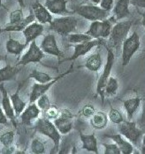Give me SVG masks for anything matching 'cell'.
Returning <instances> with one entry per match:
<instances>
[{"mask_svg":"<svg viewBox=\"0 0 145 154\" xmlns=\"http://www.w3.org/2000/svg\"><path fill=\"white\" fill-rule=\"evenodd\" d=\"M102 42H103V41L101 39H95V40H90V41L84 42H82V43H78V44H76L74 46V52H73L72 57L66 60L72 61V60L77 59L79 57H82V56L86 55L93 48L100 45Z\"/></svg>","mask_w":145,"mask_h":154,"instance_id":"12","label":"cell"},{"mask_svg":"<svg viewBox=\"0 0 145 154\" xmlns=\"http://www.w3.org/2000/svg\"><path fill=\"white\" fill-rule=\"evenodd\" d=\"M108 123V116L105 112L98 111L91 117V125L97 130H103Z\"/></svg>","mask_w":145,"mask_h":154,"instance_id":"26","label":"cell"},{"mask_svg":"<svg viewBox=\"0 0 145 154\" xmlns=\"http://www.w3.org/2000/svg\"><path fill=\"white\" fill-rule=\"evenodd\" d=\"M82 116H84L85 118H91L95 113H96V108L91 104H87L82 109Z\"/></svg>","mask_w":145,"mask_h":154,"instance_id":"39","label":"cell"},{"mask_svg":"<svg viewBox=\"0 0 145 154\" xmlns=\"http://www.w3.org/2000/svg\"><path fill=\"white\" fill-rule=\"evenodd\" d=\"M74 12L90 21L105 20L108 18L110 13V12L101 7H98L97 5H81L75 9Z\"/></svg>","mask_w":145,"mask_h":154,"instance_id":"6","label":"cell"},{"mask_svg":"<svg viewBox=\"0 0 145 154\" xmlns=\"http://www.w3.org/2000/svg\"><path fill=\"white\" fill-rule=\"evenodd\" d=\"M14 150H15V148H14V146H12V145H9V146H4V148L1 151V153H13L14 152Z\"/></svg>","mask_w":145,"mask_h":154,"instance_id":"43","label":"cell"},{"mask_svg":"<svg viewBox=\"0 0 145 154\" xmlns=\"http://www.w3.org/2000/svg\"><path fill=\"white\" fill-rule=\"evenodd\" d=\"M60 115V110L55 106H50L47 110L44 111L45 117L50 120H53V121L58 118Z\"/></svg>","mask_w":145,"mask_h":154,"instance_id":"37","label":"cell"},{"mask_svg":"<svg viewBox=\"0 0 145 154\" xmlns=\"http://www.w3.org/2000/svg\"><path fill=\"white\" fill-rule=\"evenodd\" d=\"M35 20H36V16H35L34 12L31 11L29 15L24 18L21 21L18 22L17 24H14V25L9 24L3 30L5 32H21V31H23L28 25L33 23L35 21Z\"/></svg>","mask_w":145,"mask_h":154,"instance_id":"21","label":"cell"},{"mask_svg":"<svg viewBox=\"0 0 145 154\" xmlns=\"http://www.w3.org/2000/svg\"><path fill=\"white\" fill-rule=\"evenodd\" d=\"M140 37L136 32H134L122 43V65L127 66L133 56L140 48Z\"/></svg>","mask_w":145,"mask_h":154,"instance_id":"7","label":"cell"},{"mask_svg":"<svg viewBox=\"0 0 145 154\" xmlns=\"http://www.w3.org/2000/svg\"><path fill=\"white\" fill-rule=\"evenodd\" d=\"M28 79H35L36 81H37L38 83L40 84L48 83V82L54 79V78L50 76L48 73L42 72V71H37V70H34V71H32L29 74Z\"/></svg>","mask_w":145,"mask_h":154,"instance_id":"29","label":"cell"},{"mask_svg":"<svg viewBox=\"0 0 145 154\" xmlns=\"http://www.w3.org/2000/svg\"><path fill=\"white\" fill-rule=\"evenodd\" d=\"M32 10H33V12L36 16V19L38 20V22H40L41 24L51 23V21L53 20L52 16L50 14V12L44 5H43L39 2H35L32 5Z\"/></svg>","mask_w":145,"mask_h":154,"instance_id":"14","label":"cell"},{"mask_svg":"<svg viewBox=\"0 0 145 154\" xmlns=\"http://www.w3.org/2000/svg\"><path fill=\"white\" fill-rule=\"evenodd\" d=\"M31 152L35 154H42L45 152V145L38 138L34 139L31 143Z\"/></svg>","mask_w":145,"mask_h":154,"instance_id":"33","label":"cell"},{"mask_svg":"<svg viewBox=\"0 0 145 154\" xmlns=\"http://www.w3.org/2000/svg\"><path fill=\"white\" fill-rule=\"evenodd\" d=\"M27 44L26 43H21L19 41L14 40L12 38H10L6 43H5V48L6 51L9 54H12L15 56H19L21 54V52L24 50L25 48H27Z\"/></svg>","mask_w":145,"mask_h":154,"instance_id":"25","label":"cell"},{"mask_svg":"<svg viewBox=\"0 0 145 154\" xmlns=\"http://www.w3.org/2000/svg\"><path fill=\"white\" fill-rule=\"evenodd\" d=\"M136 124L138 126V128L141 131L143 132V134L145 133V100L143 102V110H142V114L140 116L139 119L136 122Z\"/></svg>","mask_w":145,"mask_h":154,"instance_id":"40","label":"cell"},{"mask_svg":"<svg viewBox=\"0 0 145 154\" xmlns=\"http://www.w3.org/2000/svg\"><path fill=\"white\" fill-rule=\"evenodd\" d=\"M44 52L37 46L36 40L31 42L27 53L19 61L18 65H27L30 63H40L44 57Z\"/></svg>","mask_w":145,"mask_h":154,"instance_id":"10","label":"cell"},{"mask_svg":"<svg viewBox=\"0 0 145 154\" xmlns=\"http://www.w3.org/2000/svg\"><path fill=\"white\" fill-rule=\"evenodd\" d=\"M107 48V60H106V64L105 66L104 71L102 73V75L100 76V78L97 80V94L100 95L102 102L104 103L105 100V87L106 85V83L108 81L111 72L112 70L114 62H115V56L113 51L111 50V48L106 47Z\"/></svg>","mask_w":145,"mask_h":154,"instance_id":"8","label":"cell"},{"mask_svg":"<svg viewBox=\"0 0 145 154\" xmlns=\"http://www.w3.org/2000/svg\"><path fill=\"white\" fill-rule=\"evenodd\" d=\"M14 141V132L13 131H6L0 136V142L4 146L12 145Z\"/></svg>","mask_w":145,"mask_h":154,"instance_id":"34","label":"cell"},{"mask_svg":"<svg viewBox=\"0 0 145 154\" xmlns=\"http://www.w3.org/2000/svg\"><path fill=\"white\" fill-rule=\"evenodd\" d=\"M20 71L21 68H19L18 66H11L9 64L0 69V84L14 79L15 76L20 72Z\"/></svg>","mask_w":145,"mask_h":154,"instance_id":"24","label":"cell"},{"mask_svg":"<svg viewBox=\"0 0 145 154\" xmlns=\"http://www.w3.org/2000/svg\"><path fill=\"white\" fill-rule=\"evenodd\" d=\"M3 31H4V30H3V29H2V28H1V26H0V34H1V33H2V32H3Z\"/></svg>","mask_w":145,"mask_h":154,"instance_id":"50","label":"cell"},{"mask_svg":"<svg viewBox=\"0 0 145 154\" xmlns=\"http://www.w3.org/2000/svg\"><path fill=\"white\" fill-rule=\"evenodd\" d=\"M7 116H5L3 108H0V124H7Z\"/></svg>","mask_w":145,"mask_h":154,"instance_id":"44","label":"cell"},{"mask_svg":"<svg viewBox=\"0 0 145 154\" xmlns=\"http://www.w3.org/2000/svg\"><path fill=\"white\" fill-rule=\"evenodd\" d=\"M91 2L92 3H94V4H99L100 2H101V0H91Z\"/></svg>","mask_w":145,"mask_h":154,"instance_id":"49","label":"cell"},{"mask_svg":"<svg viewBox=\"0 0 145 154\" xmlns=\"http://www.w3.org/2000/svg\"><path fill=\"white\" fill-rule=\"evenodd\" d=\"M105 137H108L110 139L113 140L115 143L119 146L122 154H131L134 152V145L132 143L127 141L121 134L116 135H105Z\"/></svg>","mask_w":145,"mask_h":154,"instance_id":"19","label":"cell"},{"mask_svg":"<svg viewBox=\"0 0 145 154\" xmlns=\"http://www.w3.org/2000/svg\"><path fill=\"white\" fill-rule=\"evenodd\" d=\"M130 4L134 6L145 9V0H130Z\"/></svg>","mask_w":145,"mask_h":154,"instance_id":"42","label":"cell"},{"mask_svg":"<svg viewBox=\"0 0 145 154\" xmlns=\"http://www.w3.org/2000/svg\"><path fill=\"white\" fill-rule=\"evenodd\" d=\"M67 40L70 43H82L92 40V37L87 34H74L72 33L67 35Z\"/></svg>","mask_w":145,"mask_h":154,"instance_id":"31","label":"cell"},{"mask_svg":"<svg viewBox=\"0 0 145 154\" xmlns=\"http://www.w3.org/2000/svg\"><path fill=\"white\" fill-rule=\"evenodd\" d=\"M20 89H21V86H19V88L17 89V91L10 96V99H11V101H12V107L14 109V112H15V115L17 116H19L20 115H21V113L24 111L25 107L27 105V103L23 101L21 97H20Z\"/></svg>","mask_w":145,"mask_h":154,"instance_id":"27","label":"cell"},{"mask_svg":"<svg viewBox=\"0 0 145 154\" xmlns=\"http://www.w3.org/2000/svg\"><path fill=\"white\" fill-rule=\"evenodd\" d=\"M2 59H3V57H2V56H0V61H1Z\"/></svg>","mask_w":145,"mask_h":154,"instance_id":"52","label":"cell"},{"mask_svg":"<svg viewBox=\"0 0 145 154\" xmlns=\"http://www.w3.org/2000/svg\"><path fill=\"white\" fill-rule=\"evenodd\" d=\"M144 51H145V50H144Z\"/></svg>","mask_w":145,"mask_h":154,"instance_id":"53","label":"cell"},{"mask_svg":"<svg viewBox=\"0 0 145 154\" xmlns=\"http://www.w3.org/2000/svg\"><path fill=\"white\" fill-rule=\"evenodd\" d=\"M25 36L26 42L25 43L28 45L31 42L35 41L38 36L42 35L44 32V26L41 23L33 22L28 25L24 30L22 31Z\"/></svg>","mask_w":145,"mask_h":154,"instance_id":"15","label":"cell"},{"mask_svg":"<svg viewBox=\"0 0 145 154\" xmlns=\"http://www.w3.org/2000/svg\"><path fill=\"white\" fill-rule=\"evenodd\" d=\"M35 129L39 133L48 137L50 139L52 140V142L54 143V147L51 152H54V153L59 152L60 143L61 140V133L55 126L54 122H51L50 120L46 117H43V118L38 119V121L36 122Z\"/></svg>","mask_w":145,"mask_h":154,"instance_id":"1","label":"cell"},{"mask_svg":"<svg viewBox=\"0 0 145 154\" xmlns=\"http://www.w3.org/2000/svg\"><path fill=\"white\" fill-rule=\"evenodd\" d=\"M9 19H10V25H14V24H17L18 22L21 21L24 19L22 9L21 8V9L15 10L11 12Z\"/></svg>","mask_w":145,"mask_h":154,"instance_id":"35","label":"cell"},{"mask_svg":"<svg viewBox=\"0 0 145 154\" xmlns=\"http://www.w3.org/2000/svg\"><path fill=\"white\" fill-rule=\"evenodd\" d=\"M108 117L110 119V121L114 124H120L121 122H122L124 121L122 114L118 109L113 108V107H111Z\"/></svg>","mask_w":145,"mask_h":154,"instance_id":"32","label":"cell"},{"mask_svg":"<svg viewBox=\"0 0 145 154\" xmlns=\"http://www.w3.org/2000/svg\"><path fill=\"white\" fill-rule=\"evenodd\" d=\"M142 24H143V27H144V30H145V15L143 16V20H142Z\"/></svg>","mask_w":145,"mask_h":154,"instance_id":"48","label":"cell"},{"mask_svg":"<svg viewBox=\"0 0 145 154\" xmlns=\"http://www.w3.org/2000/svg\"><path fill=\"white\" fill-rule=\"evenodd\" d=\"M41 114V109L37 105L34 103H30V105L24 109V111L21 115V119L22 123L25 125H31L32 121L39 117Z\"/></svg>","mask_w":145,"mask_h":154,"instance_id":"18","label":"cell"},{"mask_svg":"<svg viewBox=\"0 0 145 154\" xmlns=\"http://www.w3.org/2000/svg\"><path fill=\"white\" fill-rule=\"evenodd\" d=\"M81 141L82 143V149L87 150L88 152H92L94 153H98L97 148V139L94 134L91 135H80Z\"/></svg>","mask_w":145,"mask_h":154,"instance_id":"22","label":"cell"},{"mask_svg":"<svg viewBox=\"0 0 145 154\" xmlns=\"http://www.w3.org/2000/svg\"><path fill=\"white\" fill-rule=\"evenodd\" d=\"M0 91L2 94V108L5 114V116H7V118H9L12 122H14L15 119V112L12 107V104L11 103V99L8 96L7 91L5 88L4 85L1 83L0 84Z\"/></svg>","mask_w":145,"mask_h":154,"instance_id":"16","label":"cell"},{"mask_svg":"<svg viewBox=\"0 0 145 154\" xmlns=\"http://www.w3.org/2000/svg\"><path fill=\"white\" fill-rule=\"evenodd\" d=\"M2 5H2V0H0V7H1Z\"/></svg>","mask_w":145,"mask_h":154,"instance_id":"51","label":"cell"},{"mask_svg":"<svg viewBox=\"0 0 145 154\" xmlns=\"http://www.w3.org/2000/svg\"><path fill=\"white\" fill-rule=\"evenodd\" d=\"M133 22L131 20L122 21L116 23L111 28V35L109 36V42L111 47L118 48L121 46L123 42L127 39Z\"/></svg>","mask_w":145,"mask_h":154,"instance_id":"3","label":"cell"},{"mask_svg":"<svg viewBox=\"0 0 145 154\" xmlns=\"http://www.w3.org/2000/svg\"><path fill=\"white\" fill-rule=\"evenodd\" d=\"M141 153L145 154V146L142 145V148H141Z\"/></svg>","mask_w":145,"mask_h":154,"instance_id":"46","label":"cell"},{"mask_svg":"<svg viewBox=\"0 0 145 154\" xmlns=\"http://www.w3.org/2000/svg\"><path fill=\"white\" fill-rule=\"evenodd\" d=\"M67 0H46L44 6L53 14H63L69 13V11L66 9Z\"/></svg>","mask_w":145,"mask_h":154,"instance_id":"20","label":"cell"},{"mask_svg":"<svg viewBox=\"0 0 145 154\" xmlns=\"http://www.w3.org/2000/svg\"><path fill=\"white\" fill-rule=\"evenodd\" d=\"M17 1H18V3L20 4V5H21V8H23V7H25L24 0H17Z\"/></svg>","mask_w":145,"mask_h":154,"instance_id":"45","label":"cell"},{"mask_svg":"<svg viewBox=\"0 0 145 154\" xmlns=\"http://www.w3.org/2000/svg\"><path fill=\"white\" fill-rule=\"evenodd\" d=\"M112 21H116L114 17L109 20L106 19L105 20L93 21L90 24L89 30L85 34L90 35L94 39H100V38L106 39L111 35V31L112 28Z\"/></svg>","mask_w":145,"mask_h":154,"instance_id":"5","label":"cell"},{"mask_svg":"<svg viewBox=\"0 0 145 154\" xmlns=\"http://www.w3.org/2000/svg\"><path fill=\"white\" fill-rule=\"evenodd\" d=\"M142 102L141 98L139 97H135V98H131L128 100H126L123 101V105H124V108L127 111V119L129 121H131L133 119L134 116L135 114V112L137 111L138 107H140V104Z\"/></svg>","mask_w":145,"mask_h":154,"instance_id":"23","label":"cell"},{"mask_svg":"<svg viewBox=\"0 0 145 154\" xmlns=\"http://www.w3.org/2000/svg\"><path fill=\"white\" fill-rule=\"evenodd\" d=\"M37 106L43 111L47 110L49 107H50V99H49L48 95L46 94L41 95L37 99Z\"/></svg>","mask_w":145,"mask_h":154,"instance_id":"36","label":"cell"},{"mask_svg":"<svg viewBox=\"0 0 145 154\" xmlns=\"http://www.w3.org/2000/svg\"><path fill=\"white\" fill-rule=\"evenodd\" d=\"M114 1L115 0H101V2L99 3L100 4V7L110 12L111 10V8H112Z\"/></svg>","mask_w":145,"mask_h":154,"instance_id":"41","label":"cell"},{"mask_svg":"<svg viewBox=\"0 0 145 154\" xmlns=\"http://www.w3.org/2000/svg\"><path fill=\"white\" fill-rule=\"evenodd\" d=\"M72 71V67L70 68V70H68L67 71H66L65 73H62L60 76L54 78L53 80L50 81L48 83L45 84H34L33 86H32V90H31V93H30V96H29V103H34L36 100H37V99L41 96V95L46 94V92L48 91L49 89L56 83L58 80H60V79H62L63 77H65L66 75L71 73Z\"/></svg>","mask_w":145,"mask_h":154,"instance_id":"9","label":"cell"},{"mask_svg":"<svg viewBox=\"0 0 145 154\" xmlns=\"http://www.w3.org/2000/svg\"><path fill=\"white\" fill-rule=\"evenodd\" d=\"M78 20L73 16H65L53 19L50 24V29L62 36H67L74 33L77 27Z\"/></svg>","mask_w":145,"mask_h":154,"instance_id":"2","label":"cell"},{"mask_svg":"<svg viewBox=\"0 0 145 154\" xmlns=\"http://www.w3.org/2000/svg\"><path fill=\"white\" fill-rule=\"evenodd\" d=\"M130 0H117L116 5L113 8V14L116 20L127 18L131 15L129 11Z\"/></svg>","mask_w":145,"mask_h":154,"instance_id":"17","label":"cell"},{"mask_svg":"<svg viewBox=\"0 0 145 154\" xmlns=\"http://www.w3.org/2000/svg\"><path fill=\"white\" fill-rule=\"evenodd\" d=\"M41 48L44 53H47L49 55L56 56L58 57H63V53L61 52V50L58 46L56 38L53 35H48L44 36L41 43Z\"/></svg>","mask_w":145,"mask_h":154,"instance_id":"13","label":"cell"},{"mask_svg":"<svg viewBox=\"0 0 145 154\" xmlns=\"http://www.w3.org/2000/svg\"><path fill=\"white\" fill-rule=\"evenodd\" d=\"M142 142H143V144H142V145L145 146V133L143 134V138H142Z\"/></svg>","mask_w":145,"mask_h":154,"instance_id":"47","label":"cell"},{"mask_svg":"<svg viewBox=\"0 0 145 154\" xmlns=\"http://www.w3.org/2000/svg\"><path fill=\"white\" fill-rule=\"evenodd\" d=\"M105 154H121V152L116 143H103Z\"/></svg>","mask_w":145,"mask_h":154,"instance_id":"38","label":"cell"},{"mask_svg":"<svg viewBox=\"0 0 145 154\" xmlns=\"http://www.w3.org/2000/svg\"><path fill=\"white\" fill-rule=\"evenodd\" d=\"M72 117L73 115L69 110L63 109L60 111V116L54 120L53 122L61 135H66L72 130Z\"/></svg>","mask_w":145,"mask_h":154,"instance_id":"11","label":"cell"},{"mask_svg":"<svg viewBox=\"0 0 145 154\" xmlns=\"http://www.w3.org/2000/svg\"><path fill=\"white\" fill-rule=\"evenodd\" d=\"M118 130L124 137H126L135 146H138L139 142L143 136V132L138 128L136 122H131L129 120L123 121L120 124H118Z\"/></svg>","mask_w":145,"mask_h":154,"instance_id":"4","label":"cell"},{"mask_svg":"<svg viewBox=\"0 0 145 154\" xmlns=\"http://www.w3.org/2000/svg\"><path fill=\"white\" fill-rule=\"evenodd\" d=\"M103 61L100 53H95L90 55L88 59L86 60L85 63V67L91 71H98L100 70L101 66H102Z\"/></svg>","mask_w":145,"mask_h":154,"instance_id":"28","label":"cell"},{"mask_svg":"<svg viewBox=\"0 0 145 154\" xmlns=\"http://www.w3.org/2000/svg\"><path fill=\"white\" fill-rule=\"evenodd\" d=\"M119 89V82L117 79L110 77L105 87V92L107 95H115Z\"/></svg>","mask_w":145,"mask_h":154,"instance_id":"30","label":"cell"}]
</instances>
